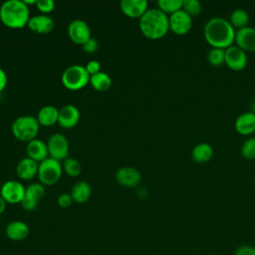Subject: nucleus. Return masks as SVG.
<instances>
[{
    "label": "nucleus",
    "mask_w": 255,
    "mask_h": 255,
    "mask_svg": "<svg viewBox=\"0 0 255 255\" xmlns=\"http://www.w3.org/2000/svg\"><path fill=\"white\" fill-rule=\"evenodd\" d=\"M38 162L29 157H24L16 165V174L22 180H31L38 174Z\"/></svg>",
    "instance_id": "obj_20"
},
{
    "label": "nucleus",
    "mask_w": 255,
    "mask_h": 255,
    "mask_svg": "<svg viewBox=\"0 0 255 255\" xmlns=\"http://www.w3.org/2000/svg\"><path fill=\"white\" fill-rule=\"evenodd\" d=\"M68 36L71 41L77 45L85 44L91 36V29L87 22L81 19L73 20L68 26Z\"/></svg>",
    "instance_id": "obj_12"
},
{
    "label": "nucleus",
    "mask_w": 255,
    "mask_h": 255,
    "mask_svg": "<svg viewBox=\"0 0 255 255\" xmlns=\"http://www.w3.org/2000/svg\"><path fill=\"white\" fill-rule=\"evenodd\" d=\"M7 82H8L7 75H6L5 71L2 68H0V93L2 91H4V89L6 88Z\"/></svg>",
    "instance_id": "obj_37"
},
{
    "label": "nucleus",
    "mask_w": 255,
    "mask_h": 255,
    "mask_svg": "<svg viewBox=\"0 0 255 255\" xmlns=\"http://www.w3.org/2000/svg\"><path fill=\"white\" fill-rule=\"evenodd\" d=\"M85 68H86V70H87V72H88V74H89L90 76H93V75H95V74L101 72V64H100V62L97 61V60H91V61H89V62L86 64Z\"/></svg>",
    "instance_id": "obj_35"
},
{
    "label": "nucleus",
    "mask_w": 255,
    "mask_h": 255,
    "mask_svg": "<svg viewBox=\"0 0 255 255\" xmlns=\"http://www.w3.org/2000/svg\"><path fill=\"white\" fill-rule=\"evenodd\" d=\"M120 9L128 18L140 19L148 10V3L145 0H122Z\"/></svg>",
    "instance_id": "obj_13"
},
{
    "label": "nucleus",
    "mask_w": 255,
    "mask_h": 255,
    "mask_svg": "<svg viewBox=\"0 0 255 255\" xmlns=\"http://www.w3.org/2000/svg\"><path fill=\"white\" fill-rule=\"evenodd\" d=\"M90 84L96 91L106 92L112 86V79L107 73L101 71L90 77Z\"/></svg>",
    "instance_id": "obj_25"
},
{
    "label": "nucleus",
    "mask_w": 255,
    "mask_h": 255,
    "mask_svg": "<svg viewBox=\"0 0 255 255\" xmlns=\"http://www.w3.org/2000/svg\"><path fill=\"white\" fill-rule=\"evenodd\" d=\"M63 171L71 177H77L82 172V165L76 158L67 157L63 162Z\"/></svg>",
    "instance_id": "obj_28"
},
{
    "label": "nucleus",
    "mask_w": 255,
    "mask_h": 255,
    "mask_svg": "<svg viewBox=\"0 0 255 255\" xmlns=\"http://www.w3.org/2000/svg\"><path fill=\"white\" fill-rule=\"evenodd\" d=\"M235 130L241 135H249L255 132V114L245 112L237 117L234 124Z\"/></svg>",
    "instance_id": "obj_21"
},
{
    "label": "nucleus",
    "mask_w": 255,
    "mask_h": 255,
    "mask_svg": "<svg viewBox=\"0 0 255 255\" xmlns=\"http://www.w3.org/2000/svg\"><path fill=\"white\" fill-rule=\"evenodd\" d=\"M138 26L144 37L150 40H158L169 31L168 16L157 8H151L139 19Z\"/></svg>",
    "instance_id": "obj_2"
},
{
    "label": "nucleus",
    "mask_w": 255,
    "mask_h": 255,
    "mask_svg": "<svg viewBox=\"0 0 255 255\" xmlns=\"http://www.w3.org/2000/svg\"><path fill=\"white\" fill-rule=\"evenodd\" d=\"M6 205H7V203L5 202V200L0 196V215L5 211Z\"/></svg>",
    "instance_id": "obj_38"
},
{
    "label": "nucleus",
    "mask_w": 255,
    "mask_h": 255,
    "mask_svg": "<svg viewBox=\"0 0 255 255\" xmlns=\"http://www.w3.org/2000/svg\"><path fill=\"white\" fill-rule=\"evenodd\" d=\"M140 172L131 166H124L117 170L116 180L125 187H135L140 182Z\"/></svg>",
    "instance_id": "obj_15"
},
{
    "label": "nucleus",
    "mask_w": 255,
    "mask_h": 255,
    "mask_svg": "<svg viewBox=\"0 0 255 255\" xmlns=\"http://www.w3.org/2000/svg\"><path fill=\"white\" fill-rule=\"evenodd\" d=\"M59 110L54 106H44L37 115V121L40 126L51 127L58 123Z\"/></svg>",
    "instance_id": "obj_23"
},
{
    "label": "nucleus",
    "mask_w": 255,
    "mask_h": 255,
    "mask_svg": "<svg viewBox=\"0 0 255 255\" xmlns=\"http://www.w3.org/2000/svg\"><path fill=\"white\" fill-rule=\"evenodd\" d=\"M236 46L244 52H255V28L247 26L239 29L235 34Z\"/></svg>",
    "instance_id": "obj_16"
},
{
    "label": "nucleus",
    "mask_w": 255,
    "mask_h": 255,
    "mask_svg": "<svg viewBox=\"0 0 255 255\" xmlns=\"http://www.w3.org/2000/svg\"><path fill=\"white\" fill-rule=\"evenodd\" d=\"M73 198L70 193H62L57 198V203L62 208H68L73 203Z\"/></svg>",
    "instance_id": "obj_33"
},
{
    "label": "nucleus",
    "mask_w": 255,
    "mask_h": 255,
    "mask_svg": "<svg viewBox=\"0 0 255 255\" xmlns=\"http://www.w3.org/2000/svg\"><path fill=\"white\" fill-rule=\"evenodd\" d=\"M182 10L191 18L198 16L201 13V3L197 0H183Z\"/></svg>",
    "instance_id": "obj_30"
},
{
    "label": "nucleus",
    "mask_w": 255,
    "mask_h": 255,
    "mask_svg": "<svg viewBox=\"0 0 255 255\" xmlns=\"http://www.w3.org/2000/svg\"><path fill=\"white\" fill-rule=\"evenodd\" d=\"M80 117V111L76 106L67 105L59 110L58 124L61 128L65 129H70L78 125Z\"/></svg>",
    "instance_id": "obj_14"
},
{
    "label": "nucleus",
    "mask_w": 255,
    "mask_h": 255,
    "mask_svg": "<svg viewBox=\"0 0 255 255\" xmlns=\"http://www.w3.org/2000/svg\"><path fill=\"white\" fill-rule=\"evenodd\" d=\"M40 129L37 118L33 116H21L14 120L11 126L13 135L21 141L29 142L36 138Z\"/></svg>",
    "instance_id": "obj_4"
},
{
    "label": "nucleus",
    "mask_w": 255,
    "mask_h": 255,
    "mask_svg": "<svg viewBox=\"0 0 255 255\" xmlns=\"http://www.w3.org/2000/svg\"><path fill=\"white\" fill-rule=\"evenodd\" d=\"M26 187L17 180L5 181L0 188V196L6 203L18 204L24 198Z\"/></svg>",
    "instance_id": "obj_8"
},
{
    "label": "nucleus",
    "mask_w": 255,
    "mask_h": 255,
    "mask_svg": "<svg viewBox=\"0 0 255 255\" xmlns=\"http://www.w3.org/2000/svg\"><path fill=\"white\" fill-rule=\"evenodd\" d=\"M28 7L30 6V5H36V3H37V0H22Z\"/></svg>",
    "instance_id": "obj_39"
},
{
    "label": "nucleus",
    "mask_w": 255,
    "mask_h": 255,
    "mask_svg": "<svg viewBox=\"0 0 255 255\" xmlns=\"http://www.w3.org/2000/svg\"><path fill=\"white\" fill-rule=\"evenodd\" d=\"M183 0H158L156 2L157 9L165 15L173 14L182 9Z\"/></svg>",
    "instance_id": "obj_27"
},
{
    "label": "nucleus",
    "mask_w": 255,
    "mask_h": 255,
    "mask_svg": "<svg viewBox=\"0 0 255 255\" xmlns=\"http://www.w3.org/2000/svg\"><path fill=\"white\" fill-rule=\"evenodd\" d=\"M5 234L12 241H22L29 236L30 228L24 221L13 220L6 225Z\"/></svg>",
    "instance_id": "obj_18"
},
{
    "label": "nucleus",
    "mask_w": 255,
    "mask_h": 255,
    "mask_svg": "<svg viewBox=\"0 0 255 255\" xmlns=\"http://www.w3.org/2000/svg\"><path fill=\"white\" fill-rule=\"evenodd\" d=\"M26 152L27 157L35 160L38 163L49 157L47 142H44L39 138H35L27 143Z\"/></svg>",
    "instance_id": "obj_19"
},
{
    "label": "nucleus",
    "mask_w": 255,
    "mask_h": 255,
    "mask_svg": "<svg viewBox=\"0 0 255 255\" xmlns=\"http://www.w3.org/2000/svg\"><path fill=\"white\" fill-rule=\"evenodd\" d=\"M63 173V165L59 160L48 157L39 163L38 178L44 186L56 184Z\"/></svg>",
    "instance_id": "obj_6"
},
{
    "label": "nucleus",
    "mask_w": 255,
    "mask_h": 255,
    "mask_svg": "<svg viewBox=\"0 0 255 255\" xmlns=\"http://www.w3.org/2000/svg\"><path fill=\"white\" fill-rule=\"evenodd\" d=\"M45 195V186L40 182L31 183L26 187L25 195L21 201V206L26 211H34Z\"/></svg>",
    "instance_id": "obj_9"
},
{
    "label": "nucleus",
    "mask_w": 255,
    "mask_h": 255,
    "mask_svg": "<svg viewBox=\"0 0 255 255\" xmlns=\"http://www.w3.org/2000/svg\"><path fill=\"white\" fill-rule=\"evenodd\" d=\"M241 154L245 159H255V137L247 138L241 146Z\"/></svg>",
    "instance_id": "obj_31"
},
{
    "label": "nucleus",
    "mask_w": 255,
    "mask_h": 255,
    "mask_svg": "<svg viewBox=\"0 0 255 255\" xmlns=\"http://www.w3.org/2000/svg\"><path fill=\"white\" fill-rule=\"evenodd\" d=\"M234 255H255V247L246 244L240 245L235 249Z\"/></svg>",
    "instance_id": "obj_34"
},
{
    "label": "nucleus",
    "mask_w": 255,
    "mask_h": 255,
    "mask_svg": "<svg viewBox=\"0 0 255 255\" xmlns=\"http://www.w3.org/2000/svg\"><path fill=\"white\" fill-rule=\"evenodd\" d=\"M71 196L73 201L79 204L86 203L92 195V187L87 181H78L71 189Z\"/></svg>",
    "instance_id": "obj_22"
},
{
    "label": "nucleus",
    "mask_w": 255,
    "mask_h": 255,
    "mask_svg": "<svg viewBox=\"0 0 255 255\" xmlns=\"http://www.w3.org/2000/svg\"><path fill=\"white\" fill-rule=\"evenodd\" d=\"M47 147L49 157H52L59 161L65 160L68 157L70 148L69 141L68 138L60 132H56L48 138Z\"/></svg>",
    "instance_id": "obj_7"
},
{
    "label": "nucleus",
    "mask_w": 255,
    "mask_h": 255,
    "mask_svg": "<svg viewBox=\"0 0 255 255\" xmlns=\"http://www.w3.org/2000/svg\"><path fill=\"white\" fill-rule=\"evenodd\" d=\"M249 14L243 9H235L231 12L229 16V22L234 29H242L248 26Z\"/></svg>",
    "instance_id": "obj_26"
},
{
    "label": "nucleus",
    "mask_w": 255,
    "mask_h": 255,
    "mask_svg": "<svg viewBox=\"0 0 255 255\" xmlns=\"http://www.w3.org/2000/svg\"><path fill=\"white\" fill-rule=\"evenodd\" d=\"M235 34L236 31L230 22L222 17L209 19L203 28L204 39L212 48H229L235 42Z\"/></svg>",
    "instance_id": "obj_1"
},
{
    "label": "nucleus",
    "mask_w": 255,
    "mask_h": 255,
    "mask_svg": "<svg viewBox=\"0 0 255 255\" xmlns=\"http://www.w3.org/2000/svg\"><path fill=\"white\" fill-rule=\"evenodd\" d=\"M98 42L96 39L94 38H91L89 39L85 44L82 45V48H83V51H85L86 53H89V54H93L95 52H97L98 50Z\"/></svg>",
    "instance_id": "obj_36"
},
{
    "label": "nucleus",
    "mask_w": 255,
    "mask_h": 255,
    "mask_svg": "<svg viewBox=\"0 0 255 255\" xmlns=\"http://www.w3.org/2000/svg\"><path fill=\"white\" fill-rule=\"evenodd\" d=\"M251 112L253 113V114H255V101L252 103V105H251Z\"/></svg>",
    "instance_id": "obj_40"
},
{
    "label": "nucleus",
    "mask_w": 255,
    "mask_h": 255,
    "mask_svg": "<svg viewBox=\"0 0 255 255\" xmlns=\"http://www.w3.org/2000/svg\"><path fill=\"white\" fill-rule=\"evenodd\" d=\"M29 19V7L22 0H7L0 6V21L10 29L24 28Z\"/></svg>",
    "instance_id": "obj_3"
},
{
    "label": "nucleus",
    "mask_w": 255,
    "mask_h": 255,
    "mask_svg": "<svg viewBox=\"0 0 255 255\" xmlns=\"http://www.w3.org/2000/svg\"><path fill=\"white\" fill-rule=\"evenodd\" d=\"M207 61L212 67H221L225 64V50L212 48L207 54Z\"/></svg>",
    "instance_id": "obj_29"
},
{
    "label": "nucleus",
    "mask_w": 255,
    "mask_h": 255,
    "mask_svg": "<svg viewBox=\"0 0 255 255\" xmlns=\"http://www.w3.org/2000/svg\"><path fill=\"white\" fill-rule=\"evenodd\" d=\"M37 9L44 15H48L55 9V2L53 0H37Z\"/></svg>",
    "instance_id": "obj_32"
},
{
    "label": "nucleus",
    "mask_w": 255,
    "mask_h": 255,
    "mask_svg": "<svg viewBox=\"0 0 255 255\" xmlns=\"http://www.w3.org/2000/svg\"><path fill=\"white\" fill-rule=\"evenodd\" d=\"M168 22L169 30L178 36L187 34L192 28V18L182 9L169 15Z\"/></svg>",
    "instance_id": "obj_10"
},
{
    "label": "nucleus",
    "mask_w": 255,
    "mask_h": 255,
    "mask_svg": "<svg viewBox=\"0 0 255 255\" xmlns=\"http://www.w3.org/2000/svg\"><path fill=\"white\" fill-rule=\"evenodd\" d=\"M90 77L85 66L72 65L63 72L61 81L67 90L79 91L90 83Z\"/></svg>",
    "instance_id": "obj_5"
},
{
    "label": "nucleus",
    "mask_w": 255,
    "mask_h": 255,
    "mask_svg": "<svg viewBox=\"0 0 255 255\" xmlns=\"http://www.w3.org/2000/svg\"><path fill=\"white\" fill-rule=\"evenodd\" d=\"M27 26L34 33L48 34L52 32V30L54 29L55 23H54V20L49 15L39 14V15L30 17Z\"/></svg>",
    "instance_id": "obj_17"
},
{
    "label": "nucleus",
    "mask_w": 255,
    "mask_h": 255,
    "mask_svg": "<svg viewBox=\"0 0 255 255\" xmlns=\"http://www.w3.org/2000/svg\"><path fill=\"white\" fill-rule=\"evenodd\" d=\"M248 62L247 54L237 46H230L225 49V65L232 71H242L246 68Z\"/></svg>",
    "instance_id": "obj_11"
},
{
    "label": "nucleus",
    "mask_w": 255,
    "mask_h": 255,
    "mask_svg": "<svg viewBox=\"0 0 255 255\" xmlns=\"http://www.w3.org/2000/svg\"><path fill=\"white\" fill-rule=\"evenodd\" d=\"M212 156L213 148L207 142H199L191 150V157L196 163L208 162Z\"/></svg>",
    "instance_id": "obj_24"
}]
</instances>
